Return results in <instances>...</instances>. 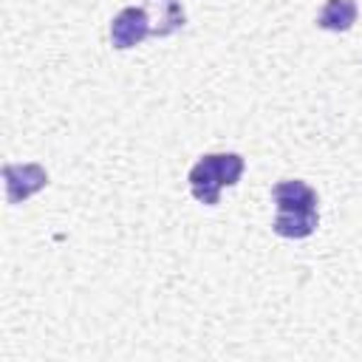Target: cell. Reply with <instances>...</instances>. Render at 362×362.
<instances>
[{
  "mask_svg": "<svg viewBox=\"0 0 362 362\" xmlns=\"http://www.w3.org/2000/svg\"><path fill=\"white\" fill-rule=\"evenodd\" d=\"M277 215L272 229L280 238H308L317 223H320V212H317V192L305 184V181H280L272 189Z\"/></svg>",
  "mask_w": 362,
  "mask_h": 362,
  "instance_id": "obj_1",
  "label": "cell"
},
{
  "mask_svg": "<svg viewBox=\"0 0 362 362\" xmlns=\"http://www.w3.org/2000/svg\"><path fill=\"white\" fill-rule=\"evenodd\" d=\"M243 175V156L238 153H209L195 161L189 170V189L195 201L212 206L221 198L223 187H235Z\"/></svg>",
  "mask_w": 362,
  "mask_h": 362,
  "instance_id": "obj_2",
  "label": "cell"
},
{
  "mask_svg": "<svg viewBox=\"0 0 362 362\" xmlns=\"http://www.w3.org/2000/svg\"><path fill=\"white\" fill-rule=\"evenodd\" d=\"M356 23V0H325L317 25L325 31H348Z\"/></svg>",
  "mask_w": 362,
  "mask_h": 362,
  "instance_id": "obj_5",
  "label": "cell"
},
{
  "mask_svg": "<svg viewBox=\"0 0 362 362\" xmlns=\"http://www.w3.org/2000/svg\"><path fill=\"white\" fill-rule=\"evenodd\" d=\"M3 181H6L8 204H23L25 198H31L48 184V173L42 164H6Z\"/></svg>",
  "mask_w": 362,
  "mask_h": 362,
  "instance_id": "obj_4",
  "label": "cell"
},
{
  "mask_svg": "<svg viewBox=\"0 0 362 362\" xmlns=\"http://www.w3.org/2000/svg\"><path fill=\"white\" fill-rule=\"evenodd\" d=\"M150 34H153V23H150L147 8L127 6V8H122V11L113 17V23H110V42H113V48H119V51L139 45V42L147 40Z\"/></svg>",
  "mask_w": 362,
  "mask_h": 362,
  "instance_id": "obj_3",
  "label": "cell"
}]
</instances>
